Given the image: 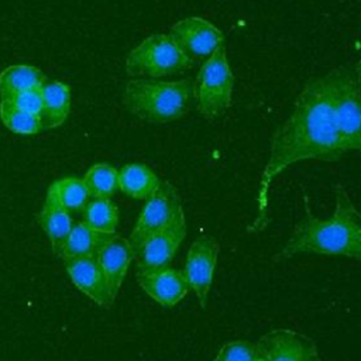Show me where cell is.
I'll return each instance as SVG.
<instances>
[{
	"mask_svg": "<svg viewBox=\"0 0 361 361\" xmlns=\"http://www.w3.org/2000/svg\"><path fill=\"white\" fill-rule=\"evenodd\" d=\"M42 109L39 120L42 128L61 127L71 111V89L61 80H47L41 86Z\"/></svg>",
	"mask_w": 361,
	"mask_h": 361,
	"instance_id": "2e32d148",
	"label": "cell"
},
{
	"mask_svg": "<svg viewBox=\"0 0 361 361\" xmlns=\"http://www.w3.org/2000/svg\"><path fill=\"white\" fill-rule=\"evenodd\" d=\"M353 72H354V76L357 78V80L361 83V59L357 62V65H355Z\"/></svg>",
	"mask_w": 361,
	"mask_h": 361,
	"instance_id": "484cf974",
	"label": "cell"
},
{
	"mask_svg": "<svg viewBox=\"0 0 361 361\" xmlns=\"http://www.w3.org/2000/svg\"><path fill=\"white\" fill-rule=\"evenodd\" d=\"M234 75L227 58L226 45H220L202 63L193 80V99L204 118H216L231 104Z\"/></svg>",
	"mask_w": 361,
	"mask_h": 361,
	"instance_id": "277c9868",
	"label": "cell"
},
{
	"mask_svg": "<svg viewBox=\"0 0 361 361\" xmlns=\"http://www.w3.org/2000/svg\"><path fill=\"white\" fill-rule=\"evenodd\" d=\"M169 35L192 62L196 59H207L224 44L220 28L202 17H186L176 21L171 27Z\"/></svg>",
	"mask_w": 361,
	"mask_h": 361,
	"instance_id": "9c48e42d",
	"label": "cell"
},
{
	"mask_svg": "<svg viewBox=\"0 0 361 361\" xmlns=\"http://www.w3.org/2000/svg\"><path fill=\"white\" fill-rule=\"evenodd\" d=\"M183 213L178 189L171 182L164 180L159 189L145 200L130 233L128 241L133 251L135 252L149 237L166 228Z\"/></svg>",
	"mask_w": 361,
	"mask_h": 361,
	"instance_id": "8992f818",
	"label": "cell"
},
{
	"mask_svg": "<svg viewBox=\"0 0 361 361\" xmlns=\"http://www.w3.org/2000/svg\"><path fill=\"white\" fill-rule=\"evenodd\" d=\"M47 195L68 212H82L90 200L82 178L76 176H65L54 180L49 185Z\"/></svg>",
	"mask_w": 361,
	"mask_h": 361,
	"instance_id": "ffe728a7",
	"label": "cell"
},
{
	"mask_svg": "<svg viewBox=\"0 0 361 361\" xmlns=\"http://www.w3.org/2000/svg\"><path fill=\"white\" fill-rule=\"evenodd\" d=\"M71 282L100 307H110L114 300L109 292L104 275L94 257L63 261Z\"/></svg>",
	"mask_w": 361,
	"mask_h": 361,
	"instance_id": "5bb4252c",
	"label": "cell"
},
{
	"mask_svg": "<svg viewBox=\"0 0 361 361\" xmlns=\"http://www.w3.org/2000/svg\"><path fill=\"white\" fill-rule=\"evenodd\" d=\"M303 207V219L295 224L274 261H283L296 254L340 255L361 261V212L343 185L334 186V212L329 219H319L312 213L306 195Z\"/></svg>",
	"mask_w": 361,
	"mask_h": 361,
	"instance_id": "7a4b0ae2",
	"label": "cell"
},
{
	"mask_svg": "<svg viewBox=\"0 0 361 361\" xmlns=\"http://www.w3.org/2000/svg\"><path fill=\"white\" fill-rule=\"evenodd\" d=\"M193 99V80H164L134 78L123 90V106L133 116L147 123H171L189 110Z\"/></svg>",
	"mask_w": 361,
	"mask_h": 361,
	"instance_id": "3957f363",
	"label": "cell"
},
{
	"mask_svg": "<svg viewBox=\"0 0 361 361\" xmlns=\"http://www.w3.org/2000/svg\"><path fill=\"white\" fill-rule=\"evenodd\" d=\"M162 180L144 164H127L118 169V190L137 200H147L161 186Z\"/></svg>",
	"mask_w": 361,
	"mask_h": 361,
	"instance_id": "e0dca14e",
	"label": "cell"
},
{
	"mask_svg": "<svg viewBox=\"0 0 361 361\" xmlns=\"http://www.w3.org/2000/svg\"><path fill=\"white\" fill-rule=\"evenodd\" d=\"M220 244L216 237L200 235L189 247L183 272L200 307H206L219 259Z\"/></svg>",
	"mask_w": 361,
	"mask_h": 361,
	"instance_id": "ba28073f",
	"label": "cell"
},
{
	"mask_svg": "<svg viewBox=\"0 0 361 361\" xmlns=\"http://www.w3.org/2000/svg\"><path fill=\"white\" fill-rule=\"evenodd\" d=\"M94 258L104 275L109 292L113 300H116L130 264L134 259V251L128 238L118 234L110 235Z\"/></svg>",
	"mask_w": 361,
	"mask_h": 361,
	"instance_id": "4fadbf2b",
	"label": "cell"
},
{
	"mask_svg": "<svg viewBox=\"0 0 361 361\" xmlns=\"http://www.w3.org/2000/svg\"><path fill=\"white\" fill-rule=\"evenodd\" d=\"M192 65L193 62L169 34H152L128 52L124 66L131 78L159 79L179 73Z\"/></svg>",
	"mask_w": 361,
	"mask_h": 361,
	"instance_id": "5b68a950",
	"label": "cell"
},
{
	"mask_svg": "<svg viewBox=\"0 0 361 361\" xmlns=\"http://www.w3.org/2000/svg\"><path fill=\"white\" fill-rule=\"evenodd\" d=\"M0 120L7 130L18 135H35L42 128L38 116L30 114L0 99Z\"/></svg>",
	"mask_w": 361,
	"mask_h": 361,
	"instance_id": "603a6c76",
	"label": "cell"
},
{
	"mask_svg": "<svg viewBox=\"0 0 361 361\" xmlns=\"http://www.w3.org/2000/svg\"><path fill=\"white\" fill-rule=\"evenodd\" d=\"M336 79L337 68L307 80L290 114L275 130L269 155L258 180L255 216L247 227L248 233H259L268 226L271 185L286 168L309 159L338 161L347 152L336 123Z\"/></svg>",
	"mask_w": 361,
	"mask_h": 361,
	"instance_id": "6da1fadb",
	"label": "cell"
},
{
	"mask_svg": "<svg viewBox=\"0 0 361 361\" xmlns=\"http://www.w3.org/2000/svg\"><path fill=\"white\" fill-rule=\"evenodd\" d=\"M45 82V73L34 65H10L0 72V99H7L31 89H39Z\"/></svg>",
	"mask_w": 361,
	"mask_h": 361,
	"instance_id": "d6986e66",
	"label": "cell"
},
{
	"mask_svg": "<svg viewBox=\"0 0 361 361\" xmlns=\"http://www.w3.org/2000/svg\"><path fill=\"white\" fill-rule=\"evenodd\" d=\"M137 282L158 305L172 307L190 290L183 269L171 267L137 268Z\"/></svg>",
	"mask_w": 361,
	"mask_h": 361,
	"instance_id": "8fae6325",
	"label": "cell"
},
{
	"mask_svg": "<svg viewBox=\"0 0 361 361\" xmlns=\"http://www.w3.org/2000/svg\"><path fill=\"white\" fill-rule=\"evenodd\" d=\"M6 100L8 103H11L13 106L18 107L20 110H24L30 114L38 116L41 114V109H42V94H41V87L39 89H31V90H25L21 93H17L11 97L7 99H1Z\"/></svg>",
	"mask_w": 361,
	"mask_h": 361,
	"instance_id": "d4e9b609",
	"label": "cell"
},
{
	"mask_svg": "<svg viewBox=\"0 0 361 361\" xmlns=\"http://www.w3.org/2000/svg\"><path fill=\"white\" fill-rule=\"evenodd\" d=\"M90 199H111L118 190V169L106 162L92 165L82 176Z\"/></svg>",
	"mask_w": 361,
	"mask_h": 361,
	"instance_id": "44dd1931",
	"label": "cell"
},
{
	"mask_svg": "<svg viewBox=\"0 0 361 361\" xmlns=\"http://www.w3.org/2000/svg\"><path fill=\"white\" fill-rule=\"evenodd\" d=\"M186 237V217L180 214L172 224L149 237L135 252L137 268L166 267Z\"/></svg>",
	"mask_w": 361,
	"mask_h": 361,
	"instance_id": "7c38bea8",
	"label": "cell"
},
{
	"mask_svg": "<svg viewBox=\"0 0 361 361\" xmlns=\"http://www.w3.org/2000/svg\"><path fill=\"white\" fill-rule=\"evenodd\" d=\"M213 361H265L255 343L248 340H233L226 343Z\"/></svg>",
	"mask_w": 361,
	"mask_h": 361,
	"instance_id": "cb8c5ba5",
	"label": "cell"
},
{
	"mask_svg": "<svg viewBox=\"0 0 361 361\" xmlns=\"http://www.w3.org/2000/svg\"><path fill=\"white\" fill-rule=\"evenodd\" d=\"M83 221L104 234H116L118 207L111 199H90L82 210Z\"/></svg>",
	"mask_w": 361,
	"mask_h": 361,
	"instance_id": "7402d4cb",
	"label": "cell"
},
{
	"mask_svg": "<svg viewBox=\"0 0 361 361\" xmlns=\"http://www.w3.org/2000/svg\"><path fill=\"white\" fill-rule=\"evenodd\" d=\"M110 235L113 234L96 231L83 220L73 223L69 234L66 235L59 251L56 252V257H59L62 261L82 257H96V254Z\"/></svg>",
	"mask_w": 361,
	"mask_h": 361,
	"instance_id": "9a60e30c",
	"label": "cell"
},
{
	"mask_svg": "<svg viewBox=\"0 0 361 361\" xmlns=\"http://www.w3.org/2000/svg\"><path fill=\"white\" fill-rule=\"evenodd\" d=\"M334 113L340 138L347 151L361 154V83L348 68H337Z\"/></svg>",
	"mask_w": 361,
	"mask_h": 361,
	"instance_id": "52a82bcc",
	"label": "cell"
},
{
	"mask_svg": "<svg viewBox=\"0 0 361 361\" xmlns=\"http://www.w3.org/2000/svg\"><path fill=\"white\" fill-rule=\"evenodd\" d=\"M37 220L42 231L47 234L54 254L56 255L73 226L71 212H68L56 200L45 195V200L37 216Z\"/></svg>",
	"mask_w": 361,
	"mask_h": 361,
	"instance_id": "ac0fdd59",
	"label": "cell"
},
{
	"mask_svg": "<svg viewBox=\"0 0 361 361\" xmlns=\"http://www.w3.org/2000/svg\"><path fill=\"white\" fill-rule=\"evenodd\" d=\"M257 344L265 361H322L313 338L295 330H271Z\"/></svg>",
	"mask_w": 361,
	"mask_h": 361,
	"instance_id": "30bf717a",
	"label": "cell"
}]
</instances>
